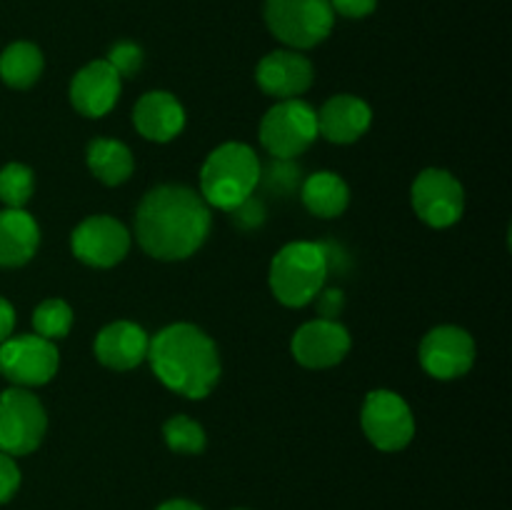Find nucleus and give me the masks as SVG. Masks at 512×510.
<instances>
[{
    "label": "nucleus",
    "mask_w": 512,
    "mask_h": 510,
    "mask_svg": "<svg viewBox=\"0 0 512 510\" xmlns=\"http://www.w3.org/2000/svg\"><path fill=\"white\" fill-rule=\"evenodd\" d=\"M213 228L210 205L188 185H155L135 210V238L155 260L175 263L198 253Z\"/></svg>",
    "instance_id": "f257e3e1"
},
{
    "label": "nucleus",
    "mask_w": 512,
    "mask_h": 510,
    "mask_svg": "<svg viewBox=\"0 0 512 510\" xmlns=\"http://www.w3.org/2000/svg\"><path fill=\"white\" fill-rule=\"evenodd\" d=\"M148 360L160 383L188 400L208 398L223 373L218 345L193 323L158 330L150 338Z\"/></svg>",
    "instance_id": "f03ea898"
},
{
    "label": "nucleus",
    "mask_w": 512,
    "mask_h": 510,
    "mask_svg": "<svg viewBox=\"0 0 512 510\" xmlns=\"http://www.w3.org/2000/svg\"><path fill=\"white\" fill-rule=\"evenodd\" d=\"M330 268H333V258H330L328 245L295 240V243L283 245L270 260V290L285 308H305L325 288Z\"/></svg>",
    "instance_id": "7ed1b4c3"
},
{
    "label": "nucleus",
    "mask_w": 512,
    "mask_h": 510,
    "mask_svg": "<svg viewBox=\"0 0 512 510\" xmlns=\"http://www.w3.org/2000/svg\"><path fill=\"white\" fill-rule=\"evenodd\" d=\"M260 168L263 163L250 145H218L200 168V195L210 208L230 213L255 193L260 185Z\"/></svg>",
    "instance_id": "20e7f679"
},
{
    "label": "nucleus",
    "mask_w": 512,
    "mask_h": 510,
    "mask_svg": "<svg viewBox=\"0 0 512 510\" xmlns=\"http://www.w3.org/2000/svg\"><path fill=\"white\" fill-rule=\"evenodd\" d=\"M265 23L290 50H308L333 33L335 13L330 0H265Z\"/></svg>",
    "instance_id": "39448f33"
},
{
    "label": "nucleus",
    "mask_w": 512,
    "mask_h": 510,
    "mask_svg": "<svg viewBox=\"0 0 512 510\" xmlns=\"http://www.w3.org/2000/svg\"><path fill=\"white\" fill-rule=\"evenodd\" d=\"M260 143L270 158L293 160L303 155L318 135V110L303 98L278 100L260 120Z\"/></svg>",
    "instance_id": "423d86ee"
},
{
    "label": "nucleus",
    "mask_w": 512,
    "mask_h": 510,
    "mask_svg": "<svg viewBox=\"0 0 512 510\" xmlns=\"http://www.w3.org/2000/svg\"><path fill=\"white\" fill-rule=\"evenodd\" d=\"M48 430V413L38 395L28 388H8L0 393V453L13 458L40 448Z\"/></svg>",
    "instance_id": "0eeeda50"
},
{
    "label": "nucleus",
    "mask_w": 512,
    "mask_h": 510,
    "mask_svg": "<svg viewBox=\"0 0 512 510\" xmlns=\"http://www.w3.org/2000/svg\"><path fill=\"white\" fill-rule=\"evenodd\" d=\"M360 425L370 443L383 453H398L415 438V415L408 400L388 388L370 390L360 410Z\"/></svg>",
    "instance_id": "6e6552de"
},
{
    "label": "nucleus",
    "mask_w": 512,
    "mask_h": 510,
    "mask_svg": "<svg viewBox=\"0 0 512 510\" xmlns=\"http://www.w3.org/2000/svg\"><path fill=\"white\" fill-rule=\"evenodd\" d=\"M60 368L58 345L40 335H10L0 343V375L15 388H40Z\"/></svg>",
    "instance_id": "1a4fd4ad"
},
{
    "label": "nucleus",
    "mask_w": 512,
    "mask_h": 510,
    "mask_svg": "<svg viewBox=\"0 0 512 510\" xmlns=\"http://www.w3.org/2000/svg\"><path fill=\"white\" fill-rule=\"evenodd\" d=\"M410 200L418 218L438 230L455 225L465 213L463 183L443 168H425L410 188Z\"/></svg>",
    "instance_id": "9d476101"
},
{
    "label": "nucleus",
    "mask_w": 512,
    "mask_h": 510,
    "mask_svg": "<svg viewBox=\"0 0 512 510\" xmlns=\"http://www.w3.org/2000/svg\"><path fill=\"white\" fill-rule=\"evenodd\" d=\"M420 365L435 380H458L468 375L475 365L473 335L460 325H438L420 340Z\"/></svg>",
    "instance_id": "9b49d317"
},
{
    "label": "nucleus",
    "mask_w": 512,
    "mask_h": 510,
    "mask_svg": "<svg viewBox=\"0 0 512 510\" xmlns=\"http://www.w3.org/2000/svg\"><path fill=\"white\" fill-rule=\"evenodd\" d=\"M70 248L90 268H113L130 250V230L113 215H90L70 235Z\"/></svg>",
    "instance_id": "f8f14e48"
},
{
    "label": "nucleus",
    "mask_w": 512,
    "mask_h": 510,
    "mask_svg": "<svg viewBox=\"0 0 512 510\" xmlns=\"http://www.w3.org/2000/svg\"><path fill=\"white\" fill-rule=\"evenodd\" d=\"M350 330L338 320L315 318L300 325L290 340L293 358L308 370H325L343 363L350 353Z\"/></svg>",
    "instance_id": "ddd939ff"
},
{
    "label": "nucleus",
    "mask_w": 512,
    "mask_h": 510,
    "mask_svg": "<svg viewBox=\"0 0 512 510\" xmlns=\"http://www.w3.org/2000/svg\"><path fill=\"white\" fill-rule=\"evenodd\" d=\"M313 80V63L300 50H273V53L263 55L255 68L258 88L275 100L300 98L303 93H308Z\"/></svg>",
    "instance_id": "4468645a"
},
{
    "label": "nucleus",
    "mask_w": 512,
    "mask_h": 510,
    "mask_svg": "<svg viewBox=\"0 0 512 510\" xmlns=\"http://www.w3.org/2000/svg\"><path fill=\"white\" fill-rule=\"evenodd\" d=\"M123 93V78L113 70L108 60H93L83 65L70 80V103L83 118H103Z\"/></svg>",
    "instance_id": "2eb2a0df"
},
{
    "label": "nucleus",
    "mask_w": 512,
    "mask_h": 510,
    "mask_svg": "<svg viewBox=\"0 0 512 510\" xmlns=\"http://www.w3.org/2000/svg\"><path fill=\"white\" fill-rule=\"evenodd\" d=\"M150 335L133 320H113L95 335V358L110 370H133L148 360Z\"/></svg>",
    "instance_id": "dca6fc26"
},
{
    "label": "nucleus",
    "mask_w": 512,
    "mask_h": 510,
    "mask_svg": "<svg viewBox=\"0 0 512 510\" xmlns=\"http://www.w3.org/2000/svg\"><path fill=\"white\" fill-rule=\"evenodd\" d=\"M370 125H373V108L358 95H333L318 110V135L335 145L358 143Z\"/></svg>",
    "instance_id": "f3484780"
},
{
    "label": "nucleus",
    "mask_w": 512,
    "mask_h": 510,
    "mask_svg": "<svg viewBox=\"0 0 512 510\" xmlns=\"http://www.w3.org/2000/svg\"><path fill=\"white\" fill-rule=\"evenodd\" d=\"M133 125L145 140L170 143L185 128V108L168 90H148L133 108Z\"/></svg>",
    "instance_id": "a211bd4d"
},
{
    "label": "nucleus",
    "mask_w": 512,
    "mask_h": 510,
    "mask_svg": "<svg viewBox=\"0 0 512 510\" xmlns=\"http://www.w3.org/2000/svg\"><path fill=\"white\" fill-rule=\"evenodd\" d=\"M40 248V225L25 208L0 210V268L30 263Z\"/></svg>",
    "instance_id": "6ab92c4d"
},
{
    "label": "nucleus",
    "mask_w": 512,
    "mask_h": 510,
    "mask_svg": "<svg viewBox=\"0 0 512 510\" xmlns=\"http://www.w3.org/2000/svg\"><path fill=\"white\" fill-rule=\"evenodd\" d=\"M303 205L315 218H340L350 205V188L333 170H318L308 175L300 188Z\"/></svg>",
    "instance_id": "aec40b11"
},
{
    "label": "nucleus",
    "mask_w": 512,
    "mask_h": 510,
    "mask_svg": "<svg viewBox=\"0 0 512 510\" xmlns=\"http://www.w3.org/2000/svg\"><path fill=\"white\" fill-rule=\"evenodd\" d=\"M85 163H88L93 178L103 185H110V188L123 185L135 170L133 150L123 140L115 138L90 140L88 148H85Z\"/></svg>",
    "instance_id": "412c9836"
},
{
    "label": "nucleus",
    "mask_w": 512,
    "mask_h": 510,
    "mask_svg": "<svg viewBox=\"0 0 512 510\" xmlns=\"http://www.w3.org/2000/svg\"><path fill=\"white\" fill-rule=\"evenodd\" d=\"M45 68V58L40 48L30 40H18L10 43L0 53V78L8 88L28 90L40 80Z\"/></svg>",
    "instance_id": "4be33fe9"
},
{
    "label": "nucleus",
    "mask_w": 512,
    "mask_h": 510,
    "mask_svg": "<svg viewBox=\"0 0 512 510\" xmlns=\"http://www.w3.org/2000/svg\"><path fill=\"white\" fill-rule=\"evenodd\" d=\"M163 438L173 453L180 455H200L208 445V435H205L203 425L198 420L188 418V415H173L165 420Z\"/></svg>",
    "instance_id": "5701e85b"
},
{
    "label": "nucleus",
    "mask_w": 512,
    "mask_h": 510,
    "mask_svg": "<svg viewBox=\"0 0 512 510\" xmlns=\"http://www.w3.org/2000/svg\"><path fill=\"white\" fill-rule=\"evenodd\" d=\"M73 308L63 298H48L35 308L33 328L35 335L45 340H63L73 328Z\"/></svg>",
    "instance_id": "b1692460"
},
{
    "label": "nucleus",
    "mask_w": 512,
    "mask_h": 510,
    "mask_svg": "<svg viewBox=\"0 0 512 510\" xmlns=\"http://www.w3.org/2000/svg\"><path fill=\"white\" fill-rule=\"evenodd\" d=\"M35 193V175L28 165L8 163L0 168V203L5 208H25Z\"/></svg>",
    "instance_id": "393cba45"
},
{
    "label": "nucleus",
    "mask_w": 512,
    "mask_h": 510,
    "mask_svg": "<svg viewBox=\"0 0 512 510\" xmlns=\"http://www.w3.org/2000/svg\"><path fill=\"white\" fill-rule=\"evenodd\" d=\"M105 60L113 65V70L120 78H135V75L140 73V68H143L145 53L138 43H133V40H120V43H115L113 48L108 50V58Z\"/></svg>",
    "instance_id": "a878e982"
},
{
    "label": "nucleus",
    "mask_w": 512,
    "mask_h": 510,
    "mask_svg": "<svg viewBox=\"0 0 512 510\" xmlns=\"http://www.w3.org/2000/svg\"><path fill=\"white\" fill-rule=\"evenodd\" d=\"M290 163L293 160L273 158V163L268 168H260V183L268 190H275V193H290V190H295V185L300 183V170Z\"/></svg>",
    "instance_id": "bb28decb"
},
{
    "label": "nucleus",
    "mask_w": 512,
    "mask_h": 510,
    "mask_svg": "<svg viewBox=\"0 0 512 510\" xmlns=\"http://www.w3.org/2000/svg\"><path fill=\"white\" fill-rule=\"evenodd\" d=\"M230 220H233V223L238 225L240 230L260 228V225H263V220H265L263 200L255 198V193H253L248 200H243V203L235 205V208L230 210Z\"/></svg>",
    "instance_id": "cd10ccee"
},
{
    "label": "nucleus",
    "mask_w": 512,
    "mask_h": 510,
    "mask_svg": "<svg viewBox=\"0 0 512 510\" xmlns=\"http://www.w3.org/2000/svg\"><path fill=\"white\" fill-rule=\"evenodd\" d=\"M20 483H23V475H20L15 458L8 453H0V505L10 503L15 498Z\"/></svg>",
    "instance_id": "c85d7f7f"
},
{
    "label": "nucleus",
    "mask_w": 512,
    "mask_h": 510,
    "mask_svg": "<svg viewBox=\"0 0 512 510\" xmlns=\"http://www.w3.org/2000/svg\"><path fill=\"white\" fill-rule=\"evenodd\" d=\"M315 308L318 315L325 320H338V315L345 308V295L340 288H323L315 295Z\"/></svg>",
    "instance_id": "c756f323"
},
{
    "label": "nucleus",
    "mask_w": 512,
    "mask_h": 510,
    "mask_svg": "<svg viewBox=\"0 0 512 510\" xmlns=\"http://www.w3.org/2000/svg\"><path fill=\"white\" fill-rule=\"evenodd\" d=\"M330 8L343 18H365L378 8V0H330Z\"/></svg>",
    "instance_id": "7c9ffc66"
},
{
    "label": "nucleus",
    "mask_w": 512,
    "mask_h": 510,
    "mask_svg": "<svg viewBox=\"0 0 512 510\" xmlns=\"http://www.w3.org/2000/svg\"><path fill=\"white\" fill-rule=\"evenodd\" d=\"M13 328H15V308L10 300H5L3 295H0V343L13 335Z\"/></svg>",
    "instance_id": "2f4dec72"
},
{
    "label": "nucleus",
    "mask_w": 512,
    "mask_h": 510,
    "mask_svg": "<svg viewBox=\"0 0 512 510\" xmlns=\"http://www.w3.org/2000/svg\"><path fill=\"white\" fill-rule=\"evenodd\" d=\"M158 510H203V508H200L198 503H193V500L173 498V500H165V503H160Z\"/></svg>",
    "instance_id": "473e14b6"
},
{
    "label": "nucleus",
    "mask_w": 512,
    "mask_h": 510,
    "mask_svg": "<svg viewBox=\"0 0 512 510\" xmlns=\"http://www.w3.org/2000/svg\"><path fill=\"white\" fill-rule=\"evenodd\" d=\"M235 510H243V508H235Z\"/></svg>",
    "instance_id": "72a5a7b5"
}]
</instances>
